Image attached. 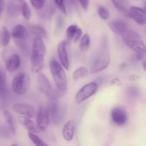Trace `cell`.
<instances>
[{
	"mask_svg": "<svg viewBox=\"0 0 146 146\" xmlns=\"http://www.w3.org/2000/svg\"><path fill=\"white\" fill-rule=\"evenodd\" d=\"M19 11V5L16 4L13 1H9L8 2L7 7V13L8 14L9 17H16L18 16Z\"/></svg>",
	"mask_w": 146,
	"mask_h": 146,
	"instance_id": "cell-25",
	"label": "cell"
},
{
	"mask_svg": "<svg viewBox=\"0 0 146 146\" xmlns=\"http://www.w3.org/2000/svg\"><path fill=\"white\" fill-rule=\"evenodd\" d=\"M56 7V6L55 5L54 2L48 3L47 5H44L38 13L40 18L43 19H48L51 18V16L54 14V11H55Z\"/></svg>",
	"mask_w": 146,
	"mask_h": 146,
	"instance_id": "cell-19",
	"label": "cell"
},
{
	"mask_svg": "<svg viewBox=\"0 0 146 146\" xmlns=\"http://www.w3.org/2000/svg\"><path fill=\"white\" fill-rule=\"evenodd\" d=\"M124 43L133 50L135 53H139V54H145L146 53V45L145 43L141 39L138 40H130V41H123Z\"/></svg>",
	"mask_w": 146,
	"mask_h": 146,
	"instance_id": "cell-15",
	"label": "cell"
},
{
	"mask_svg": "<svg viewBox=\"0 0 146 146\" xmlns=\"http://www.w3.org/2000/svg\"><path fill=\"white\" fill-rule=\"evenodd\" d=\"M75 133V122L73 120H69L64 124L62 129V135L64 139L67 142L73 140Z\"/></svg>",
	"mask_w": 146,
	"mask_h": 146,
	"instance_id": "cell-13",
	"label": "cell"
},
{
	"mask_svg": "<svg viewBox=\"0 0 146 146\" xmlns=\"http://www.w3.org/2000/svg\"><path fill=\"white\" fill-rule=\"evenodd\" d=\"M7 88L6 86V75L0 64V91Z\"/></svg>",
	"mask_w": 146,
	"mask_h": 146,
	"instance_id": "cell-35",
	"label": "cell"
},
{
	"mask_svg": "<svg viewBox=\"0 0 146 146\" xmlns=\"http://www.w3.org/2000/svg\"><path fill=\"white\" fill-rule=\"evenodd\" d=\"M10 39H11V34L9 31L8 29L6 27H4L1 31V44L3 46H7L10 42Z\"/></svg>",
	"mask_w": 146,
	"mask_h": 146,
	"instance_id": "cell-30",
	"label": "cell"
},
{
	"mask_svg": "<svg viewBox=\"0 0 146 146\" xmlns=\"http://www.w3.org/2000/svg\"><path fill=\"white\" fill-rule=\"evenodd\" d=\"M88 70L86 67H78L73 73V78L75 81H78V80H80L84 78V77H85L88 74Z\"/></svg>",
	"mask_w": 146,
	"mask_h": 146,
	"instance_id": "cell-26",
	"label": "cell"
},
{
	"mask_svg": "<svg viewBox=\"0 0 146 146\" xmlns=\"http://www.w3.org/2000/svg\"><path fill=\"white\" fill-rule=\"evenodd\" d=\"M119 83V79H117V78H115V79L112 80L111 81V85H115V84H117Z\"/></svg>",
	"mask_w": 146,
	"mask_h": 146,
	"instance_id": "cell-45",
	"label": "cell"
},
{
	"mask_svg": "<svg viewBox=\"0 0 146 146\" xmlns=\"http://www.w3.org/2000/svg\"><path fill=\"white\" fill-rule=\"evenodd\" d=\"M31 51V70L33 73L38 74L44 68V56L46 52L44 40L39 37H35Z\"/></svg>",
	"mask_w": 146,
	"mask_h": 146,
	"instance_id": "cell-1",
	"label": "cell"
},
{
	"mask_svg": "<svg viewBox=\"0 0 146 146\" xmlns=\"http://www.w3.org/2000/svg\"><path fill=\"white\" fill-rule=\"evenodd\" d=\"M108 26L113 32L120 36H122L124 32L129 29L128 24L123 21H111L108 23Z\"/></svg>",
	"mask_w": 146,
	"mask_h": 146,
	"instance_id": "cell-16",
	"label": "cell"
},
{
	"mask_svg": "<svg viewBox=\"0 0 146 146\" xmlns=\"http://www.w3.org/2000/svg\"><path fill=\"white\" fill-rule=\"evenodd\" d=\"M13 110L15 113L19 114L21 116H25L31 118L34 116L35 111L32 106L23 103H18L13 106Z\"/></svg>",
	"mask_w": 146,
	"mask_h": 146,
	"instance_id": "cell-11",
	"label": "cell"
},
{
	"mask_svg": "<svg viewBox=\"0 0 146 146\" xmlns=\"http://www.w3.org/2000/svg\"><path fill=\"white\" fill-rule=\"evenodd\" d=\"M6 68L9 72H14L20 66V57L18 54H12L5 59Z\"/></svg>",
	"mask_w": 146,
	"mask_h": 146,
	"instance_id": "cell-14",
	"label": "cell"
},
{
	"mask_svg": "<svg viewBox=\"0 0 146 146\" xmlns=\"http://www.w3.org/2000/svg\"><path fill=\"white\" fill-rule=\"evenodd\" d=\"M28 136L31 142L34 144L35 146H48L46 143L44 142L40 137H38L36 134L28 133Z\"/></svg>",
	"mask_w": 146,
	"mask_h": 146,
	"instance_id": "cell-31",
	"label": "cell"
},
{
	"mask_svg": "<svg viewBox=\"0 0 146 146\" xmlns=\"http://www.w3.org/2000/svg\"><path fill=\"white\" fill-rule=\"evenodd\" d=\"M78 28V27L75 24H72L67 27L66 30V41L68 43L74 39V36H75Z\"/></svg>",
	"mask_w": 146,
	"mask_h": 146,
	"instance_id": "cell-29",
	"label": "cell"
},
{
	"mask_svg": "<svg viewBox=\"0 0 146 146\" xmlns=\"http://www.w3.org/2000/svg\"><path fill=\"white\" fill-rule=\"evenodd\" d=\"M47 111H48L50 119L51 120L53 123L56 125L61 123L63 120L62 111L61 110V107L56 98L51 99V102L48 104Z\"/></svg>",
	"mask_w": 146,
	"mask_h": 146,
	"instance_id": "cell-6",
	"label": "cell"
},
{
	"mask_svg": "<svg viewBox=\"0 0 146 146\" xmlns=\"http://www.w3.org/2000/svg\"><path fill=\"white\" fill-rule=\"evenodd\" d=\"M129 17L132 18L139 25L146 24V15L143 9L138 7H131L128 10Z\"/></svg>",
	"mask_w": 146,
	"mask_h": 146,
	"instance_id": "cell-12",
	"label": "cell"
},
{
	"mask_svg": "<svg viewBox=\"0 0 146 146\" xmlns=\"http://www.w3.org/2000/svg\"><path fill=\"white\" fill-rule=\"evenodd\" d=\"M19 4V11L26 20H29L31 16V10L29 5L26 1H20Z\"/></svg>",
	"mask_w": 146,
	"mask_h": 146,
	"instance_id": "cell-22",
	"label": "cell"
},
{
	"mask_svg": "<svg viewBox=\"0 0 146 146\" xmlns=\"http://www.w3.org/2000/svg\"><path fill=\"white\" fill-rule=\"evenodd\" d=\"M111 119L117 125H123L128 121V114L126 111L121 107H115L111 110Z\"/></svg>",
	"mask_w": 146,
	"mask_h": 146,
	"instance_id": "cell-9",
	"label": "cell"
},
{
	"mask_svg": "<svg viewBox=\"0 0 146 146\" xmlns=\"http://www.w3.org/2000/svg\"><path fill=\"white\" fill-rule=\"evenodd\" d=\"M112 3L115 6V9L119 11L121 14L125 16L126 17H129V14H128V10L127 9L126 7L123 4V1H112Z\"/></svg>",
	"mask_w": 146,
	"mask_h": 146,
	"instance_id": "cell-28",
	"label": "cell"
},
{
	"mask_svg": "<svg viewBox=\"0 0 146 146\" xmlns=\"http://www.w3.org/2000/svg\"><path fill=\"white\" fill-rule=\"evenodd\" d=\"M63 27H64V19L61 16H58L56 20V31H60L61 30H62Z\"/></svg>",
	"mask_w": 146,
	"mask_h": 146,
	"instance_id": "cell-39",
	"label": "cell"
},
{
	"mask_svg": "<svg viewBox=\"0 0 146 146\" xmlns=\"http://www.w3.org/2000/svg\"><path fill=\"white\" fill-rule=\"evenodd\" d=\"M143 11H144V12H145V15H146V4H145V7H144V9H143Z\"/></svg>",
	"mask_w": 146,
	"mask_h": 146,
	"instance_id": "cell-47",
	"label": "cell"
},
{
	"mask_svg": "<svg viewBox=\"0 0 146 146\" xmlns=\"http://www.w3.org/2000/svg\"><path fill=\"white\" fill-rule=\"evenodd\" d=\"M30 3L35 9L38 10H41L44 7V6L45 5L46 1L44 0H33V1L31 0Z\"/></svg>",
	"mask_w": 146,
	"mask_h": 146,
	"instance_id": "cell-38",
	"label": "cell"
},
{
	"mask_svg": "<svg viewBox=\"0 0 146 146\" xmlns=\"http://www.w3.org/2000/svg\"><path fill=\"white\" fill-rule=\"evenodd\" d=\"M141 78V76L137 74H132V75L129 76H128V80L130 81H138V80Z\"/></svg>",
	"mask_w": 146,
	"mask_h": 146,
	"instance_id": "cell-42",
	"label": "cell"
},
{
	"mask_svg": "<svg viewBox=\"0 0 146 146\" xmlns=\"http://www.w3.org/2000/svg\"><path fill=\"white\" fill-rule=\"evenodd\" d=\"M8 98V91L7 88L0 91V110L5 107Z\"/></svg>",
	"mask_w": 146,
	"mask_h": 146,
	"instance_id": "cell-33",
	"label": "cell"
},
{
	"mask_svg": "<svg viewBox=\"0 0 146 146\" xmlns=\"http://www.w3.org/2000/svg\"><path fill=\"white\" fill-rule=\"evenodd\" d=\"M81 36H82V30H81V28L78 27V28L77 29V31L76 32L75 36H74V39H73L74 43H77L78 41H80V39H81V37H82Z\"/></svg>",
	"mask_w": 146,
	"mask_h": 146,
	"instance_id": "cell-40",
	"label": "cell"
},
{
	"mask_svg": "<svg viewBox=\"0 0 146 146\" xmlns=\"http://www.w3.org/2000/svg\"><path fill=\"white\" fill-rule=\"evenodd\" d=\"M49 69L54 83L60 92H66L68 88L67 77L62 66L55 59L49 61Z\"/></svg>",
	"mask_w": 146,
	"mask_h": 146,
	"instance_id": "cell-2",
	"label": "cell"
},
{
	"mask_svg": "<svg viewBox=\"0 0 146 146\" xmlns=\"http://www.w3.org/2000/svg\"><path fill=\"white\" fill-rule=\"evenodd\" d=\"M55 5L58 8V9L64 14H67L66 11V7L65 4V1H62V0H56V1H54Z\"/></svg>",
	"mask_w": 146,
	"mask_h": 146,
	"instance_id": "cell-36",
	"label": "cell"
},
{
	"mask_svg": "<svg viewBox=\"0 0 146 146\" xmlns=\"http://www.w3.org/2000/svg\"><path fill=\"white\" fill-rule=\"evenodd\" d=\"M50 118L48 111L44 107H40L36 114V127L39 131H45L48 128Z\"/></svg>",
	"mask_w": 146,
	"mask_h": 146,
	"instance_id": "cell-8",
	"label": "cell"
},
{
	"mask_svg": "<svg viewBox=\"0 0 146 146\" xmlns=\"http://www.w3.org/2000/svg\"><path fill=\"white\" fill-rule=\"evenodd\" d=\"M143 68L146 71V61H144L143 64Z\"/></svg>",
	"mask_w": 146,
	"mask_h": 146,
	"instance_id": "cell-46",
	"label": "cell"
},
{
	"mask_svg": "<svg viewBox=\"0 0 146 146\" xmlns=\"http://www.w3.org/2000/svg\"><path fill=\"white\" fill-rule=\"evenodd\" d=\"M14 42L23 56H24L25 57L31 56V51L26 40H14Z\"/></svg>",
	"mask_w": 146,
	"mask_h": 146,
	"instance_id": "cell-20",
	"label": "cell"
},
{
	"mask_svg": "<svg viewBox=\"0 0 146 146\" xmlns=\"http://www.w3.org/2000/svg\"><path fill=\"white\" fill-rule=\"evenodd\" d=\"M110 61H111V56L106 47V43L105 41L98 56L91 65L90 72L91 74H94L104 71L109 66Z\"/></svg>",
	"mask_w": 146,
	"mask_h": 146,
	"instance_id": "cell-3",
	"label": "cell"
},
{
	"mask_svg": "<svg viewBox=\"0 0 146 146\" xmlns=\"http://www.w3.org/2000/svg\"><path fill=\"white\" fill-rule=\"evenodd\" d=\"M97 11H98V14L102 19L107 20L110 18V12L108 10L104 7L103 5H98V8H97Z\"/></svg>",
	"mask_w": 146,
	"mask_h": 146,
	"instance_id": "cell-32",
	"label": "cell"
},
{
	"mask_svg": "<svg viewBox=\"0 0 146 146\" xmlns=\"http://www.w3.org/2000/svg\"><path fill=\"white\" fill-rule=\"evenodd\" d=\"M11 146H18L17 145V144H13V145H11Z\"/></svg>",
	"mask_w": 146,
	"mask_h": 146,
	"instance_id": "cell-48",
	"label": "cell"
},
{
	"mask_svg": "<svg viewBox=\"0 0 146 146\" xmlns=\"http://www.w3.org/2000/svg\"><path fill=\"white\" fill-rule=\"evenodd\" d=\"M12 135L7 125H0V138L8 139Z\"/></svg>",
	"mask_w": 146,
	"mask_h": 146,
	"instance_id": "cell-34",
	"label": "cell"
},
{
	"mask_svg": "<svg viewBox=\"0 0 146 146\" xmlns=\"http://www.w3.org/2000/svg\"><path fill=\"white\" fill-rule=\"evenodd\" d=\"M91 46V38L88 34H85L80 39L79 48L82 52L88 51Z\"/></svg>",
	"mask_w": 146,
	"mask_h": 146,
	"instance_id": "cell-24",
	"label": "cell"
},
{
	"mask_svg": "<svg viewBox=\"0 0 146 146\" xmlns=\"http://www.w3.org/2000/svg\"><path fill=\"white\" fill-rule=\"evenodd\" d=\"M31 78L29 74L20 72L14 77L11 82L12 91L18 95H24L28 92Z\"/></svg>",
	"mask_w": 146,
	"mask_h": 146,
	"instance_id": "cell-4",
	"label": "cell"
},
{
	"mask_svg": "<svg viewBox=\"0 0 146 146\" xmlns=\"http://www.w3.org/2000/svg\"><path fill=\"white\" fill-rule=\"evenodd\" d=\"M19 123L24 127L25 129L29 131L28 133H31L36 134L38 133V128L34 124V121L29 118H27L25 116H21L19 115L18 117Z\"/></svg>",
	"mask_w": 146,
	"mask_h": 146,
	"instance_id": "cell-18",
	"label": "cell"
},
{
	"mask_svg": "<svg viewBox=\"0 0 146 146\" xmlns=\"http://www.w3.org/2000/svg\"><path fill=\"white\" fill-rule=\"evenodd\" d=\"M30 30L31 33L34 35L36 36V37H39V38H45L47 37V31L43 27L40 25H32L30 27Z\"/></svg>",
	"mask_w": 146,
	"mask_h": 146,
	"instance_id": "cell-23",
	"label": "cell"
},
{
	"mask_svg": "<svg viewBox=\"0 0 146 146\" xmlns=\"http://www.w3.org/2000/svg\"><path fill=\"white\" fill-rule=\"evenodd\" d=\"M78 3L80 4V5L81 6L83 9L84 10H87L88 8V6H89V1H87V0H82V1H79Z\"/></svg>",
	"mask_w": 146,
	"mask_h": 146,
	"instance_id": "cell-41",
	"label": "cell"
},
{
	"mask_svg": "<svg viewBox=\"0 0 146 146\" xmlns=\"http://www.w3.org/2000/svg\"><path fill=\"white\" fill-rule=\"evenodd\" d=\"M143 55L144 54H139V53H135V58L136 60H141L142 59L143 57Z\"/></svg>",
	"mask_w": 146,
	"mask_h": 146,
	"instance_id": "cell-43",
	"label": "cell"
},
{
	"mask_svg": "<svg viewBox=\"0 0 146 146\" xmlns=\"http://www.w3.org/2000/svg\"><path fill=\"white\" fill-rule=\"evenodd\" d=\"M4 8V3L3 1H0V14L2 13L3 10Z\"/></svg>",
	"mask_w": 146,
	"mask_h": 146,
	"instance_id": "cell-44",
	"label": "cell"
},
{
	"mask_svg": "<svg viewBox=\"0 0 146 146\" xmlns=\"http://www.w3.org/2000/svg\"><path fill=\"white\" fill-rule=\"evenodd\" d=\"M98 84L96 81L90 82L81 87L76 94L75 101L78 104H81L88 98H91L97 92L98 88Z\"/></svg>",
	"mask_w": 146,
	"mask_h": 146,
	"instance_id": "cell-5",
	"label": "cell"
},
{
	"mask_svg": "<svg viewBox=\"0 0 146 146\" xmlns=\"http://www.w3.org/2000/svg\"><path fill=\"white\" fill-rule=\"evenodd\" d=\"M4 115L7 122V126L8 127L11 134L14 135L16 133V124L14 117L8 111H4Z\"/></svg>",
	"mask_w": 146,
	"mask_h": 146,
	"instance_id": "cell-21",
	"label": "cell"
},
{
	"mask_svg": "<svg viewBox=\"0 0 146 146\" xmlns=\"http://www.w3.org/2000/svg\"><path fill=\"white\" fill-rule=\"evenodd\" d=\"M68 42L66 40H64L59 43L57 48V53L61 63V66L66 70L69 69V60H68V53L66 50V46L68 45Z\"/></svg>",
	"mask_w": 146,
	"mask_h": 146,
	"instance_id": "cell-10",
	"label": "cell"
},
{
	"mask_svg": "<svg viewBox=\"0 0 146 146\" xmlns=\"http://www.w3.org/2000/svg\"><path fill=\"white\" fill-rule=\"evenodd\" d=\"M127 94L131 98H136L139 94V89L135 86L130 87L127 90Z\"/></svg>",
	"mask_w": 146,
	"mask_h": 146,
	"instance_id": "cell-37",
	"label": "cell"
},
{
	"mask_svg": "<svg viewBox=\"0 0 146 146\" xmlns=\"http://www.w3.org/2000/svg\"><path fill=\"white\" fill-rule=\"evenodd\" d=\"M11 36L14 40H27L29 33L24 26L17 24L14 27L11 32Z\"/></svg>",
	"mask_w": 146,
	"mask_h": 146,
	"instance_id": "cell-17",
	"label": "cell"
},
{
	"mask_svg": "<svg viewBox=\"0 0 146 146\" xmlns=\"http://www.w3.org/2000/svg\"><path fill=\"white\" fill-rule=\"evenodd\" d=\"M121 36H122V38L123 41L141 39V36H140L139 34H138L136 31H133V30L130 29H128V30H126Z\"/></svg>",
	"mask_w": 146,
	"mask_h": 146,
	"instance_id": "cell-27",
	"label": "cell"
},
{
	"mask_svg": "<svg viewBox=\"0 0 146 146\" xmlns=\"http://www.w3.org/2000/svg\"><path fill=\"white\" fill-rule=\"evenodd\" d=\"M37 81H38V88H39L40 91L48 96L50 98H54V92L53 91V88L51 85L49 80L47 78L45 74L40 73L38 74V76H37Z\"/></svg>",
	"mask_w": 146,
	"mask_h": 146,
	"instance_id": "cell-7",
	"label": "cell"
}]
</instances>
